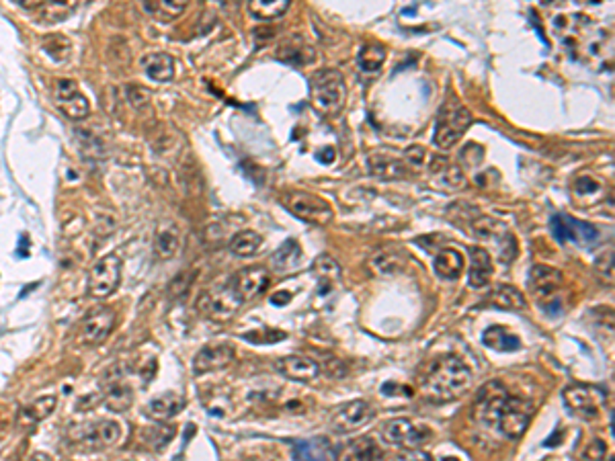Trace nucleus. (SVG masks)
<instances>
[{"mask_svg": "<svg viewBox=\"0 0 615 461\" xmlns=\"http://www.w3.org/2000/svg\"><path fill=\"white\" fill-rule=\"evenodd\" d=\"M228 285L232 287L234 294L238 295V299L244 304V301H251L269 289L271 275L265 267H246V269L236 273Z\"/></svg>", "mask_w": 615, "mask_h": 461, "instance_id": "2eb2a0df", "label": "nucleus"}, {"mask_svg": "<svg viewBox=\"0 0 615 461\" xmlns=\"http://www.w3.org/2000/svg\"><path fill=\"white\" fill-rule=\"evenodd\" d=\"M45 49H47V54H49L52 58H56V60H64V58H68L70 43H68V40H64V37H60V35H52V37L45 42Z\"/></svg>", "mask_w": 615, "mask_h": 461, "instance_id": "c03bdc74", "label": "nucleus"}, {"mask_svg": "<svg viewBox=\"0 0 615 461\" xmlns=\"http://www.w3.org/2000/svg\"><path fill=\"white\" fill-rule=\"evenodd\" d=\"M533 412H535V408L530 400L509 394V398L505 400V404L498 412L496 426L507 439H519L527 431L531 419H533Z\"/></svg>", "mask_w": 615, "mask_h": 461, "instance_id": "39448f33", "label": "nucleus"}, {"mask_svg": "<svg viewBox=\"0 0 615 461\" xmlns=\"http://www.w3.org/2000/svg\"><path fill=\"white\" fill-rule=\"evenodd\" d=\"M433 269H435L439 279H443V281H455V279H460V275L464 271V256H462L460 251L443 249V251L435 256Z\"/></svg>", "mask_w": 615, "mask_h": 461, "instance_id": "393cba45", "label": "nucleus"}, {"mask_svg": "<svg viewBox=\"0 0 615 461\" xmlns=\"http://www.w3.org/2000/svg\"><path fill=\"white\" fill-rule=\"evenodd\" d=\"M374 419V408L365 400H353L333 414L330 424L337 433H349L365 426L369 420Z\"/></svg>", "mask_w": 615, "mask_h": 461, "instance_id": "a211bd4d", "label": "nucleus"}, {"mask_svg": "<svg viewBox=\"0 0 615 461\" xmlns=\"http://www.w3.org/2000/svg\"><path fill=\"white\" fill-rule=\"evenodd\" d=\"M605 455H607V447L605 443L599 439L591 441L583 453V461H605Z\"/></svg>", "mask_w": 615, "mask_h": 461, "instance_id": "a18cd8bd", "label": "nucleus"}, {"mask_svg": "<svg viewBox=\"0 0 615 461\" xmlns=\"http://www.w3.org/2000/svg\"><path fill=\"white\" fill-rule=\"evenodd\" d=\"M183 408H185L183 394L167 392V394H160V396H156L150 402L148 414L154 420H170L172 417H177Z\"/></svg>", "mask_w": 615, "mask_h": 461, "instance_id": "a878e982", "label": "nucleus"}, {"mask_svg": "<svg viewBox=\"0 0 615 461\" xmlns=\"http://www.w3.org/2000/svg\"><path fill=\"white\" fill-rule=\"evenodd\" d=\"M292 301V294L289 292H277L273 297H271V304L273 306H287Z\"/></svg>", "mask_w": 615, "mask_h": 461, "instance_id": "3c124183", "label": "nucleus"}, {"mask_svg": "<svg viewBox=\"0 0 615 461\" xmlns=\"http://www.w3.org/2000/svg\"><path fill=\"white\" fill-rule=\"evenodd\" d=\"M312 271L318 279V294L320 295H328L337 285L340 283V267L339 263L328 256V254H322L314 261L312 265Z\"/></svg>", "mask_w": 615, "mask_h": 461, "instance_id": "5701e85b", "label": "nucleus"}, {"mask_svg": "<svg viewBox=\"0 0 615 461\" xmlns=\"http://www.w3.org/2000/svg\"><path fill=\"white\" fill-rule=\"evenodd\" d=\"M179 228L174 224H165L160 226L158 232H156V238H154V249H156V254L162 256V258H170L174 256L177 251H179Z\"/></svg>", "mask_w": 615, "mask_h": 461, "instance_id": "72a5a7b5", "label": "nucleus"}, {"mask_svg": "<svg viewBox=\"0 0 615 461\" xmlns=\"http://www.w3.org/2000/svg\"><path fill=\"white\" fill-rule=\"evenodd\" d=\"M380 455L382 451L371 437H357L337 447L335 461H378Z\"/></svg>", "mask_w": 615, "mask_h": 461, "instance_id": "412c9836", "label": "nucleus"}, {"mask_svg": "<svg viewBox=\"0 0 615 461\" xmlns=\"http://www.w3.org/2000/svg\"><path fill=\"white\" fill-rule=\"evenodd\" d=\"M474 234L480 236V238H486V240H494L496 246H498L496 249L498 258L503 263L515 261V256H517V240H515V236L510 234V230L505 224H501V222H496L492 217H480L474 224Z\"/></svg>", "mask_w": 615, "mask_h": 461, "instance_id": "4468645a", "label": "nucleus"}, {"mask_svg": "<svg viewBox=\"0 0 615 461\" xmlns=\"http://www.w3.org/2000/svg\"><path fill=\"white\" fill-rule=\"evenodd\" d=\"M367 167H369V172L378 179H386V181H392V179H402L406 174V167L404 162L388 156V154H371L367 158Z\"/></svg>", "mask_w": 615, "mask_h": 461, "instance_id": "c85d7f7f", "label": "nucleus"}, {"mask_svg": "<svg viewBox=\"0 0 615 461\" xmlns=\"http://www.w3.org/2000/svg\"><path fill=\"white\" fill-rule=\"evenodd\" d=\"M492 256L484 249H470V285L480 289L486 287L492 277Z\"/></svg>", "mask_w": 615, "mask_h": 461, "instance_id": "4be33fe9", "label": "nucleus"}, {"mask_svg": "<svg viewBox=\"0 0 615 461\" xmlns=\"http://www.w3.org/2000/svg\"><path fill=\"white\" fill-rule=\"evenodd\" d=\"M249 461H271V460H261V457H256V460H249Z\"/></svg>", "mask_w": 615, "mask_h": 461, "instance_id": "6e6d98bb", "label": "nucleus"}, {"mask_svg": "<svg viewBox=\"0 0 615 461\" xmlns=\"http://www.w3.org/2000/svg\"><path fill=\"white\" fill-rule=\"evenodd\" d=\"M121 437V426L115 420H97L70 431V439L83 447H111Z\"/></svg>", "mask_w": 615, "mask_h": 461, "instance_id": "0eeeda50", "label": "nucleus"}, {"mask_svg": "<svg viewBox=\"0 0 615 461\" xmlns=\"http://www.w3.org/2000/svg\"><path fill=\"white\" fill-rule=\"evenodd\" d=\"M472 385V371L466 363L455 355L435 359L426 373L421 378L423 392L435 402H449L466 394Z\"/></svg>", "mask_w": 615, "mask_h": 461, "instance_id": "f257e3e1", "label": "nucleus"}, {"mask_svg": "<svg viewBox=\"0 0 615 461\" xmlns=\"http://www.w3.org/2000/svg\"><path fill=\"white\" fill-rule=\"evenodd\" d=\"M482 342L494 349V351H503V353H513L521 349V338L517 335H513L509 328L505 326H490L484 330L482 335Z\"/></svg>", "mask_w": 615, "mask_h": 461, "instance_id": "c756f323", "label": "nucleus"}, {"mask_svg": "<svg viewBox=\"0 0 615 461\" xmlns=\"http://www.w3.org/2000/svg\"><path fill=\"white\" fill-rule=\"evenodd\" d=\"M142 8L152 19L160 23H170L179 19L185 13L187 4L185 2H177V0H156V2H144Z\"/></svg>", "mask_w": 615, "mask_h": 461, "instance_id": "473e14b6", "label": "nucleus"}, {"mask_svg": "<svg viewBox=\"0 0 615 461\" xmlns=\"http://www.w3.org/2000/svg\"><path fill=\"white\" fill-rule=\"evenodd\" d=\"M242 306V301L238 299V295L234 294L230 285H224V287H215V289H210L205 294L199 297L197 301V308L208 316V318H213V320H228L232 318L238 308Z\"/></svg>", "mask_w": 615, "mask_h": 461, "instance_id": "9d476101", "label": "nucleus"}, {"mask_svg": "<svg viewBox=\"0 0 615 461\" xmlns=\"http://www.w3.org/2000/svg\"><path fill=\"white\" fill-rule=\"evenodd\" d=\"M488 304L492 308H498V310H517V312L527 308L525 295L521 294L517 287H513V285H498V287H494L488 294Z\"/></svg>", "mask_w": 615, "mask_h": 461, "instance_id": "bb28decb", "label": "nucleus"}, {"mask_svg": "<svg viewBox=\"0 0 615 461\" xmlns=\"http://www.w3.org/2000/svg\"><path fill=\"white\" fill-rule=\"evenodd\" d=\"M509 398V390L501 381H488L484 383L474 400V414L484 424H496L498 412Z\"/></svg>", "mask_w": 615, "mask_h": 461, "instance_id": "9b49d317", "label": "nucleus"}, {"mask_svg": "<svg viewBox=\"0 0 615 461\" xmlns=\"http://www.w3.org/2000/svg\"><path fill=\"white\" fill-rule=\"evenodd\" d=\"M314 156H316V160L322 162V164H330V162H335V158H337V154H335L333 148H322V150H318Z\"/></svg>", "mask_w": 615, "mask_h": 461, "instance_id": "8fccbe9b", "label": "nucleus"}, {"mask_svg": "<svg viewBox=\"0 0 615 461\" xmlns=\"http://www.w3.org/2000/svg\"><path fill=\"white\" fill-rule=\"evenodd\" d=\"M564 402L574 414L583 419H595L605 402V392L595 385L573 383L564 390Z\"/></svg>", "mask_w": 615, "mask_h": 461, "instance_id": "6e6552de", "label": "nucleus"}, {"mask_svg": "<svg viewBox=\"0 0 615 461\" xmlns=\"http://www.w3.org/2000/svg\"><path fill=\"white\" fill-rule=\"evenodd\" d=\"M19 254H21V256H27V236H23L21 238V251H19Z\"/></svg>", "mask_w": 615, "mask_h": 461, "instance_id": "5fc2aeb1", "label": "nucleus"}, {"mask_svg": "<svg viewBox=\"0 0 615 461\" xmlns=\"http://www.w3.org/2000/svg\"><path fill=\"white\" fill-rule=\"evenodd\" d=\"M281 203L296 217L316 226H326L333 220V208L328 205V201L308 191H287L283 193Z\"/></svg>", "mask_w": 615, "mask_h": 461, "instance_id": "20e7f679", "label": "nucleus"}, {"mask_svg": "<svg viewBox=\"0 0 615 461\" xmlns=\"http://www.w3.org/2000/svg\"><path fill=\"white\" fill-rule=\"evenodd\" d=\"M76 136H78V140H80V152L85 154V156H95V158H99V156H103L105 152H103V146H101V142L97 140V138H92L88 131H80V129H76Z\"/></svg>", "mask_w": 615, "mask_h": 461, "instance_id": "37998d69", "label": "nucleus"}, {"mask_svg": "<svg viewBox=\"0 0 615 461\" xmlns=\"http://www.w3.org/2000/svg\"><path fill=\"white\" fill-rule=\"evenodd\" d=\"M369 267L378 275H394L406 267V256L396 249H383L369 258Z\"/></svg>", "mask_w": 615, "mask_h": 461, "instance_id": "7c9ffc66", "label": "nucleus"}, {"mask_svg": "<svg viewBox=\"0 0 615 461\" xmlns=\"http://www.w3.org/2000/svg\"><path fill=\"white\" fill-rule=\"evenodd\" d=\"M58 398L56 396H42L35 402H31L29 406L23 408V417L29 422H40V420L47 419L54 410H56Z\"/></svg>", "mask_w": 615, "mask_h": 461, "instance_id": "4c0bfd02", "label": "nucleus"}, {"mask_svg": "<svg viewBox=\"0 0 615 461\" xmlns=\"http://www.w3.org/2000/svg\"><path fill=\"white\" fill-rule=\"evenodd\" d=\"M472 121H474V117L464 103H460L458 99L446 101L443 107L439 109V115L435 121V133H433L435 146L441 148V150H449V148L455 146L470 129Z\"/></svg>", "mask_w": 615, "mask_h": 461, "instance_id": "f03ea898", "label": "nucleus"}, {"mask_svg": "<svg viewBox=\"0 0 615 461\" xmlns=\"http://www.w3.org/2000/svg\"><path fill=\"white\" fill-rule=\"evenodd\" d=\"M359 68L363 72H380L386 62V47L380 43H365L359 49Z\"/></svg>", "mask_w": 615, "mask_h": 461, "instance_id": "e433bc0d", "label": "nucleus"}, {"mask_svg": "<svg viewBox=\"0 0 615 461\" xmlns=\"http://www.w3.org/2000/svg\"><path fill=\"white\" fill-rule=\"evenodd\" d=\"M74 8H76V2H42L40 4L42 17L49 23L64 21Z\"/></svg>", "mask_w": 615, "mask_h": 461, "instance_id": "58836bf2", "label": "nucleus"}, {"mask_svg": "<svg viewBox=\"0 0 615 461\" xmlns=\"http://www.w3.org/2000/svg\"><path fill=\"white\" fill-rule=\"evenodd\" d=\"M301 256L304 254H301V249L296 240H285L279 246V251L271 256V269L275 273H281V275L296 271L301 263Z\"/></svg>", "mask_w": 615, "mask_h": 461, "instance_id": "cd10ccee", "label": "nucleus"}, {"mask_svg": "<svg viewBox=\"0 0 615 461\" xmlns=\"http://www.w3.org/2000/svg\"><path fill=\"white\" fill-rule=\"evenodd\" d=\"M54 101L58 109L64 113L68 119H74V121H80L88 117L90 113V105L86 101V97L80 92L78 84L70 78H60L56 83V88H54Z\"/></svg>", "mask_w": 615, "mask_h": 461, "instance_id": "ddd939ff", "label": "nucleus"}, {"mask_svg": "<svg viewBox=\"0 0 615 461\" xmlns=\"http://www.w3.org/2000/svg\"><path fill=\"white\" fill-rule=\"evenodd\" d=\"M289 0H253L249 2V13L256 21H275L289 11Z\"/></svg>", "mask_w": 615, "mask_h": 461, "instance_id": "2f4dec72", "label": "nucleus"}, {"mask_svg": "<svg viewBox=\"0 0 615 461\" xmlns=\"http://www.w3.org/2000/svg\"><path fill=\"white\" fill-rule=\"evenodd\" d=\"M261 246H263V236L253 230L238 232L230 240V252H234L236 256H242V258L255 256L256 252L261 251Z\"/></svg>", "mask_w": 615, "mask_h": 461, "instance_id": "f704fd0d", "label": "nucleus"}, {"mask_svg": "<svg viewBox=\"0 0 615 461\" xmlns=\"http://www.w3.org/2000/svg\"><path fill=\"white\" fill-rule=\"evenodd\" d=\"M121 279V258L117 254H107L99 258L88 275V294L95 299L109 297L117 289Z\"/></svg>", "mask_w": 615, "mask_h": 461, "instance_id": "423d86ee", "label": "nucleus"}, {"mask_svg": "<svg viewBox=\"0 0 615 461\" xmlns=\"http://www.w3.org/2000/svg\"><path fill=\"white\" fill-rule=\"evenodd\" d=\"M394 461H433V457L429 453L421 451V449H406Z\"/></svg>", "mask_w": 615, "mask_h": 461, "instance_id": "09e8293b", "label": "nucleus"}, {"mask_svg": "<svg viewBox=\"0 0 615 461\" xmlns=\"http://www.w3.org/2000/svg\"><path fill=\"white\" fill-rule=\"evenodd\" d=\"M133 402V394H131V388L124 381H115L109 385V392L105 396V404L109 410L113 412H126L129 406Z\"/></svg>", "mask_w": 615, "mask_h": 461, "instance_id": "c9c22d12", "label": "nucleus"}, {"mask_svg": "<svg viewBox=\"0 0 615 461\" xmlns=\"http://www.w3.org/2000/svg\"><path fill=\"white\" fill-rule=\"evenodd\" d=\"M382 437L390 445L414 449L417 445H421L431 437V431L424 426H417L412 420L408 419H394L383 424Z\"/></svg>", "mask_w": 615, "mask_h": 461, "instance_id": "dca6fc26", "label": "nucleus"}, {"mask_svg": "<svg viewBox=\"0 0 615 461\" xmlns=\"http://www.w3.org/2000/svg\"><path fill=\"white\" fill-rule=\"evenodd\" d=\"M574 193H576L578 197H585V199H589V197H599V195L603 193V183L597 181V179L591 176V174H583V176H578V179L574 181Z\"/></svg>", "mask_w": 615, "mask_h": 461, "instance_id": "ea45409f", "label": "nucleus"}, {"mask_svg": "<svg viewBox=\"0 0 615 461\" xmlns=\"http://www.w3.org/2000/svg\"><path fill=\"white\" fill-rule=\"evenodd\" d=\"M234 361V349L230 345H210L203 347L195 359H193V371L197 376L210 373V371H217L228 367Z\"/></svg>", "mask_w": 615, "mask_h": 461, "instance_id": "6ab92c4d", "label": "nucleus"}, {"mask_svg": "<svg viewBox=\"0 0 615 461\" xmlns=\"http://www.w3.org/2000/svg\"><path fill=\"white\" fill-rule=\"evenodd\" d=\"M142 68L154 83H169L174 78V60L165 52H152L142 58Z\"/></svg>", "mask_w": 615, "mask_h": 461, "instance_id": "b1692460", "label": "nucleus"}, {"mask_svg": "<svg viewBox=\"0 0 615 461\" xmlns=\"http://www.w3.org/2000/svg\"><path fill=\"white\" fill-rule=\"evenodd\" d=\"M97 402H101V398H99L97 394H90V396H86L85 400L78 402V408H88V406H92V404H97Z\"/></svg>", "mask_w": 615, "mask_h": 461, "instance_id": "603ef678", "label": "nucleus"}, {"mask_svg": "<svg viewBox=\"0 0 615 461\" xmlns=\"http://www.w3.org/2000/svg\"><path fill=\"white\" fill-rule=\"evenodd\" d=\"M126 97H128V103L133 109H144L150 103V92L140 84H128L126 86Z\"/></svg>", "mask_w": 615, "mask_h": 461, "instance_id": "79ce46f5", "label": "nucleus"}, {"mask_svg": "<svg viewBox=\"0 0 615 461\" xmlns=\"http://www.w3.org/2000/svg\"><path fill=\"white\" fill-rule=\"evenodd\" d=\"M277 371L283 376V378L292 379V381H312L320 376V365L314 361V359H308V357H299V355H289L283 357L277 361Z\"/></svg>", "mask_w": 615, "mask_h": 461, "instance_id": "aec40b11", "label": "nucleus"}, {"mask_svg": "<svg viewBox=\"0 0 615 461\" xmlns=\"http://www.w3.org/2000/svg\"><path fill=\"white\" fill-rule=\"evenodd\" d=\"M597 273H601L603 279L607 281H614V252H605L601 258H597V265H595Z\"/></svg>", "mask_w": 615, "mask_h": 461, "instance_id": "49530a36", "label": "nucleus"}, {"mask_svg": "<svg viewBox=\"0 0 615 461\" xmlns=\"http://www.w3.org/2000/svg\"><path fill=\"white\" fill-rule=\"evenodd\" d=\"M310 95L312 105L322 115H335L339 113L345 99H347V86L345 78L339 70H320L310 78Z\"/></svg>", "mask_w": 615, "mask_h": 461, "instance_id": "7ed1b4c3", "label": "nucleus"}, {"mask_svg": "<svg viewBox=\"0 0 615 461\" xmlns=\"http://www.w3.org/2000/svg\"><path fill=\"white\" fill-rule=\"evenodd\" d=\"M29 461H52V457L49 455H45V453H35L33 457Z\"/></svg>", "mask_w": 615, "mask_h": 461, "instance_id": "864d4df0", "label": "nucleus"}, {"mask_svg": "<svg viewBox=\"0 0 615 461\" xmlns=\"http://www.w3.org/2000/svg\"><path fill=\"white\" fill-rule=\"evenodd\" d=\"M113 328H115V312L107 306H99L83 318L78 338L85 345L97 347V345H103L111 336Z\"/></svg>", "mask_w": 615, "mask_h": 461, "instance_id": "1a4fd4ad", "label": "nucleus"}, {"mask_svg": "<svg viewBox=\"0 0 615 461\" xmlns=\"http://www.w3.org/2000/svg\"><path fill=\"white\" fill-rule=\"evenodd\" d=\"M406 160L414 167H423L426 160V150L421 146H412L406 150Z\"/></svg>", "mask_w": 615, "mask_h": 461, "instance_id": "de8ad7c7", "label": "nucleus"}, {"mask_svg": "<svg viewBox=\"0 0 615 461\" xmlns=\"http://www.w3.org/2000/svg\"><path fill=\"white\" fill-rule=\"evenodd\" d=\"M562 285V273L548 265H533L530 271V292L546 306L548 301H556V292Z\"/></svg>", "mask_w": 615, "mask_h": 461, "instance_id": "f3484780", "label": "nucleus"}, {"mask_svg": "<svg viewBox=\"0 0 615 461\" xmlns=\"http://www.w3.org/2000/svg\"><path fill=\"white\" fill-rule=\"evenodd\" d=\"M551 232L560 244L574 242L578 246H589L597 240V230L591 224L571 217L566 213H556L551 217Z\"/></svg>", "mask_w": 615, "mask_h": 461, "instance_id": "f8f14e48", "label": "nucleus"}, {"mask_svg": "<svg viewBox=\"0 0 615 461\" xmlns=\"http://www.w3.org/2000/svg\"><path fill=\"white\" fill-rule=\"evenodd\" d=\"M294 460L296 461H324L318 455V445L312 441H299L294 447Z\"/></svg>", "mask_w": 615, "mask_h": 461, "instance_id": "a19ab883", "label": "nucleus"}]
</instances>
